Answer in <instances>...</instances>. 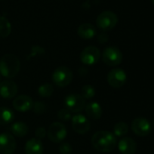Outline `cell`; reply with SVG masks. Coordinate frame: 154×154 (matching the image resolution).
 Segmentation results:
<instances>
[{"mask_svg": "<svg viewBox=\"0 0 154 154\" xmlns=\"http://www.w3.org/2000/svg\"><path fill=\"white\" fill-rule=\"evenodd\" d=\"M10 131L17 137H24L28 133V126L23 122H16L11 124Z\"/></svg>", "mask_w": 154, "mask_h": 154, "instance_id": "cell-19", "label": "cell"}, {"mask_svg": "<svg viewBox=\"0 0 154 154\" xmlns=\"http://www.w3.org/2000/svg\"><path fill=\"white\" fill-rule=\"evenodd\" d=\"M34 102L33 99L26 94L23 95H18L15 98L13 101V107L16 111L21 112H26L33 108Z\"/></svg>", "mask_w": 154, "mask_h": 154, "instance_id": "cell-13", "label": "cell"}, {"mask_svg": "<svg viewBox=\"0 0 154 154\" xmlns=\"http://www.w3.org/2000/svg\"><path fill=\"white\" fill-rule=\"evenodd\" d=\"M77 34L83 39H92L96 35V28L92 24L85 23L79 26L77 29Z\"/></svg>", "mask_w": 154, "mask_h": 154, "instance_id": "cell-17", "label": "cell"}, {"mask_svg": "<svg viewBox=\"0 0 154 154\" xmlns=\"http://www.w3.org/2000/svg\"><path fill=\"white\" fill-rule=\"evenodd\" d=\"M118 149L122 154H134L137 149V144L133 139L123 137L118 142Z\"/></svg>", "mask_w": 154, "mask_h": 154, "instance_id": "cell-15", "label": "cell"}, {"mask_svg": "<svg viewBox=\"0 0 154 154\" xmlns=\"http://www.w3.org/2000/svg\"><path fill=\"white\" fill-rule=\"evenodd\" d=\"M153 127H154V121H153Z\"/></svg>", "mask_w": 154, "mask_h": 154, "instance_id": "cell-31", "label": "cell"}, {"mask_svg": "<svg viewBox=\"0 0 154 154\" xmlns=\"http://www.w3.org/2000/svg\"><path fill=\"white\" fill-rule=\"evenodd\" d=\"M118 23V17L112 11H103L102 12L96 19V26L98 28L103 31H109L113 29Z\"/></svg>", "mask_w": 154, "mask_h": 154, "instance_id": "cell-4", "label": "cell"}, {"mask_svg": "<svg viewBox=\"0 0 154 154\" xmlns=\"http://www.w3.org/2000/svg\"><path fill=\"white\" fill-rule=\"evenodd\" d=\"M17 85L10 80H5L0 83V95L5 99L14 98L17 94Z\"/></svg>", "mask_w": 154, "mask_h": 154, "instance_id": "cell-14", "label": "cell"}, {"mask_svg": "<svg viewBox=\"0 0 154 154\" xmlns=\"http://www.w3.org/2000/svg\"><path fill=\"white\" fill-rule=\"evenodd\" d=\"M95 93H96L95 88L93 85H84L83 88L81 89V94L80 95L84 99H92L93 97H94Z\"/></svg>", "mask_w": 154, "mask_h": 154, "instance_id": "cell-24", "label": "cell"}, {"mask_svg": "<svg viewBox=\"0 0 154 154\" xmlns=\"http://www.w3.org/2000/svg\"><path fill=\"white\" fill-rule=\"evenodd\" d=\"M35 135L38 139H43L46 135V131L44 127H39L35 131Z\"/></svg>", "mask_w": 154, "mask_h": 154, "instance_id": "cell-28", "label": "cell"}, {"mask_svg": "<svg viewBox=\"0 0 154 154\" xmlns=\"http://www.w3.org/2000/svg\"><path fill=\"white\" fill-rule=\"evenodd\" d=\"M57 115H58V118L61 119L62 121H69L72 117V112L68 111L66 108H63L58 112Z\"/></svg>", "mask_w": 154, "mask_h": 154, "instance_id": "cell-26", "label": "cell"}, {"mask_svg": "<svg viewBox=\"0 0 154 154\" xmlns=\"http://www.w3.org/2000/svg\"><path fill=\"white\" fill-rule=\"evenodd\" d=\"M12 31V26L8 19L5 17H0V37H8Z\"/></svg>", "mask_w": 154, "mask_h": 154, "instance_id": "cell-21", "label": "cell"}, {"mask_svg": "<svg viewBox=\"0 0 154 154\" xmlns=\"http://www.w3.org/2000/svg\"><path fill=\"white\" fill-rule=\"evenodd\" d=\"M101 58V51L96 46H86L81 52L80 60L85 65H94Z\"/></svg>", "mask_w": 154, "mask_h": 154, "instance_id": "cell-8", "label": "cell"}, {"mask_svg": "<svg viewBox=\"0 0 154 154\" xmlns=\"http://www.w3.org/2000/svg\"><path fill=\"white\" fill-rule=\"evenodd\" d=\"M85 112H86L87 116L94 120L100 119L103 114V109H102L101 105L96 102L89 103L87 105H85Z\"/></svg>", "mask_w": 154, "mask_h": 154, "instance_id": "cell-18", "label": "cell"}, {"mask_svg": "<svg viewBox=\"0 0 154 154\" xmlns=\"http://www.w3.org/2000/svg\"><path fill=\"white\" fill-rule=\"evenodd\" d=\"M73 78L72 72L66 66H59L57 67L53 75L52 80L55 85L58 87H65L71 84Z\"/></svg>", "mask_w": 154, "mask_h": 154, "instance_id": "cell-3", "label": "cell"}, {"mask_svg": "<svg viewBox=\"0 0 154 154\" xmlns=\"http://www.w3.org/2000/svg\"><path fill=\"white\" fill-rule=\"evenodd\" d=\"M151 1H152V4L154 5V0H151Z\"/></svg>", "mask_w": 154, "mask_h": 154, "instance_id": "cell-30", "label": "cell"}, {"mask_svg": "<svg viewBox=\"0 0 154 154\" xmlns=\"http://www.w3.org/2000/svg\"><path fill=\"white\" fill-rule=\"evenodd\" d=\"M17 148L15 137L8 132L0 134V153L1 154H13Z\"/></svg>", "mask_w": 154, "mask_h": 154, "instance_id": "cell-11", "label": "cell"}, {"mask_svg": "<svg viewBox=\"0 0 154 154\" xmlns=\"http://www.w3.org/2000/svg\"><path fill=\"white\" fill-rule=\"evenodd\" d=\"M15 113L8 107H0V125H7L14 121Z\"/></svg>", "mask_w": 154, "mask_h": 154, "instance_id": "cell-20", "label": "cell"}, {"mask_svg": "<svg viewBox=\"0 0 154 154\" xmlns=\"http://www.w3.org/2000/svg\"><path fill=\"white\" fill-rule=\"evenodd\" d=\"M103 61L108 66H117L122 61V53L115 46L106 47L103 52Z\"/></svg>", "mask_w": 154, "mask_h": 154, "instance_id": "cell-6", "label": "cell"}, {"mask_svg": "<svg viewBox=\"0 0 154 154\" xmlns=\"http://www.w3.org/2000/svg\"><path fill=\"white\" fill-rule=\"evenodd\" d=\"M33 110L35 113L42 114L46 112V105L43 102H36V103H34Z\"/></svg>", "mask_w": 154, "mask_h": 154, "instance_id": "cell-25", "label": "cell"}, {"mask_svg": "<svg viewBox=\"0 0 154 154\" xmlns=\"http://www.w3.org/2000/svg\"><path fill=\"white\" fill-rule=\"evenodd\" d=\"M66 135H67L66 127L64 126V124L58 122L52 123L47 131L48 139L54 143L63 141L65 139Z\"/></svg>", "mask_w": 154, "mask_h": 154, "instance_id": "cell-7", "label": "cell"}, {"mask_svg": "<svg viewBox=\"0 0 154 154\" xmlns=\"http://www.w3.org/2000/svg\"><path fill=\"white\" fill-rule=\"evenodd\" d=\"M131 130L134 134L140 137H144L150 133L151 124L146 118L137 117L131 122Z\"/></svg>", "mask_w": 154, "mask_h": 154, "instance_id": "cell-10", "label": "cell"}, {"mask_svg": "<svg viewBox=\"0 0 154 154\" xmlns=\"http://www.w3.org/2000/svg\"><path fill=\"white\" fill-rule=\"evenodd\" d=\"M20 61L13 54H7L0 58V74L6 78H13L20 71Z\"/></svg>", "mask_w": 154, "mask_h": 154, "instance_id": "cell-2", "label": "cell"}, {"mask_svg": "<svg viewBox=\"0 0 154 154\" xmlns=\"http://www.w3.org/2000/svg\"><path fill=\"white\" fill-rule=\"evenodd\" d=\"M26 154H43L44 145L42 141L37 138H32L28 140L25 146Z\"/></svg>", "mask_w": 154, "mask_h": 154, "instance_id": "cell-16", "label": "cell"}, {"mask_svg": "<svg viewBox=\"0 0 154 154\" xmlns=\"http://www.w3.org/2000/svg\"><path fill=\"white\" fill-rule=\"evenodd\" d=\"M72 126L75 132L79 134H85L90 130V122L83 114H75L72 117Z\"/></svg>", "mask_w": 154, "mask_h": 154, "instance_id": "cell-12", "label": "cell"}, {"mask_svg": "<svg viewBox=\"0 0 154 154\" xmlns=\"http://www.w3.org/2000/svg\"><path fill=\"white\" fill-rule=\"evenodd\" d=\"M54 93V86L50 84H44L38 88V94L41 97H50Z\"/></svg>", "mask_w": 154, "mask_h": 154, "instance_id": "cell-23", "label": "cell"}, {"mask_svg": "<svg viewBox=\"0 0 154 154\" xmlns=\"http://www.w3.org/2000/svg\"><path fill=\"white\" fill-rule=\"evenodd\" d=\"M129 131V127L127 125V123L123 122H120L118 123H116L113 127V134L116 137H122L125 134H127Z\"/></svg>", "mask_w": 154, "mask_h": 154, "instance_id": "cell-22", "label": "cell"}, {"mask_svg": "<svg viewBox=\"0 0 154 154\" xmlns=\"http://www.w3.org/2000/svg\"><path fill=\"white\" fill-rule=\"evenodd\" d=\"M59 151L61 154H71L72 151V148L70 143L63 142L59 146Z\"/></svg>", "mask_w": 154, "mask_h": 154, "instance_id": "cell-27", "label": "cell"}, {"mask_svg": "<svg viewBox=\"0 0 154 154\" xmlns=\"http://www.w3.org/2000/svg\"><path fill=\"white\" fill-rule=\"evenodd\" d=\"M64 104L71 112H80L85 108V99L78 94H71L64 98Z\"/></svg>", "mask_w": 154, "mask_h": 154, "instance_id": "cell-5", "label": "cell"}, {"mask_svg": "<svg viewBox=\"0 0 154 154\" xmlns=\"http://www.w3.org/2000/svg\"><path fill=\"white\" fill-rule=\"evenodd\" d=\"M107 40H108V35L105 34H101L98 37V41L100 43H105L107 42Z\"/></svg>", "mask_w": 154, "mask_h": 154, "instance_id": "cell-29", "label": "cell"}, {"mask_svg": "<svg viewBox=\"0 0 154 154\" xmlns=\"http://www.w3.org/2000/svg\"><path fill=\"white\" fill-rule=\"evenodd\" d=\"M127 81V74L121 68H113L107 75V82L112 88H121Z\"/></svg>", "mask_w": 154, "mask_h": 154, "instance_id": "cell-9", "label": "cell"}, {"mask_svg": "<svg viewBox=\"0 0 154 154\" xmlns=\"http://www.w3.org/2000/svg\"><path fill=\"white\" fill-rule=\"evenodd\" d=\"M93 146L99 151L110 152L114 149L117 144L116 137L109 131H99L92 137Z\"/></svg>", "mask_w": 154, "mask_h": 154, "instance_id": "cell-1", "label": "cell"}]
</instances>
